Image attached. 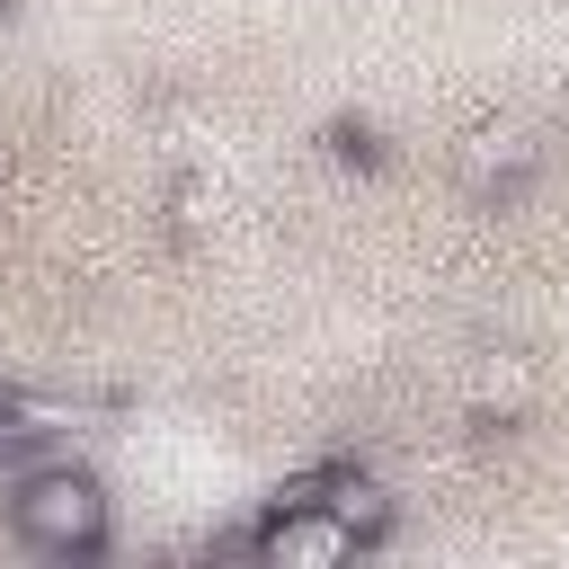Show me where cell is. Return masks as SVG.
<instances>
[{
	"label": "cell",
	"mask_w": 569,
	"mask_h": 569,
	"mask_svg": "<svg viewBox=\"0 0 569 569\" xmlns=\"http://www.w3.org/2000/svg\"><path fill=\"white\" fill-rule=\"evenodd\" d=\"M9 525H18V542L44 551V560H89V551H107L116 507H107V480H98V471H80V462H36V471L9 489Z\"/></svg>",
	"instance_id": "cell-2"
},
{
	"label": "cell",
	"mask_w": 569,
	"mask_h": 569,
	"mask_svg": "<svg viewBox=\"0 0 569 569\" xmlns=\"http://www.w3.org/2000/svg\"><path fill=\"white\" fill-rule=\"evenodd\" d=\"M525 160H533V142H525V133H480V142L462 151V169H471V187H489V178H516Z\"/></svg>",
	"instance_id": "cell-3"
},
{
	"label": "cell",
	"mask_w": 569,
	"mask_h": 569,
	"mask_svg": "<svg viewBox=\"0 0 569 569\" xmlns=\"http://www.w3.org/2000/svg\"><path fill=\"white\" fill-rule=\"evenodd\" d=\"M53 418H71V400H27V391H0V453H9V445H27V436H44Z\"/></svg>",
	"instance_id": "cell-4"
},
{
	"label": "cell",
	"mask_w": 569,
	"mask_h": 569,
	"mask_svg": "<svg viewBox=\"0 0 569 569\" xmlns=\"http://www.w3.org/2000/svg\"><path fill=\"white\" fill-rule=\"evenodd\" d=\"M382 533H391V498L365 471H311L258 516L249 551L276 560V569H329V560H347V551H365Z\"/></svg>",
	"instance_id": "cell-1"
}]
</instances>
